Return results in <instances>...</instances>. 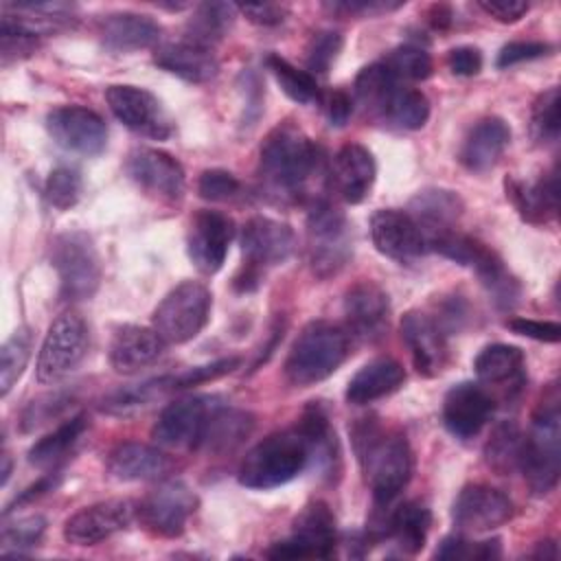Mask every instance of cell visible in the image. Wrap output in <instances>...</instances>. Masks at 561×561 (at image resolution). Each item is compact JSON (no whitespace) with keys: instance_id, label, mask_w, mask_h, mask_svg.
Masks as SVG:
<instances>
[{"instance_id":"9a60e30c","label":"cell","mask_w":561,"mask_h":561,"mask_svg":"<svg viewBox=\"0 0 561 561\" xmlns=\"http://www.w3.org/2000/svg\"><path fill=\"white\" fill-rule=\"evenodd\" d=\"M46 131L64 151L99 156L107 145V125L90 107L59 105L46 114Z\"/></svg>"},{"instance_id":"f1b7e54d","label":"cell","mask_w":561,"mask_h":561,"mask_svg":"<svg viewBox=\"0 0 561 561\" xmlns=\"http://www.w3.org/2000/svg\"><path fill=\"white\" fill-rule=\"evenodd\" d=\"M153 64L186 83H206L219 72V61L213 50L186 39L158 46L153 50Z\"/></svg>"},{"instance_id":"03108f58","label":"cell","mask_w":561,"mask_h":561,"mask_svg":"<svg viewBox=\"0 0 561 561\" xmlns=\"http://www.w3.org/2000/svg\"><path fill=\"white\" fill-rule=\"evenodd\" d=\"M0 473H2V486L9 482V476H11V456L4 451L2 454V469H0Z\"/></svg>"},{"instance_id":"9c48e42d","label":"cell","mask_w":561,"mask_h":561,"mask_svg":"<svg viewBox=\"0 0 561 561\" xmlns=\"http://www.w3.org/2000/svg\"><path fill=\"white\" fill-rule=\"evenodd\" d=\"M210 307L208 287L197 280H184L160 300L151 316V327L167 344H184L202 333L210 318Z\"/></svg>"},{"instance_id":"30bf717a","label":"cell","mask_w":561,"mask_h":561,"mask_svg":"<svg viewBox=\"0 0 561 561\" xmlns=\"http://www.w3.org/2000/svg\"><path fill=\"white\" fill-rule=\"evenodd\" d=\"M337 543L335 515L322 500H311L294 517L291 535L272 543L270 559H329Z\"/></svg>"},{"instance_id":"e0dca14e","label":"cell","mask_w":561,"mask_h":561,"mask_svg":"<svg viewBox=\"0 0 561 561\" xmlns=\"http://www.w3.org/2000/svg\"><path fill=\"white\" fill-rule=\"evenodd\" d=\"M234 237V221L219 210H197L188 226L186 250L193 265L206 274H217L228 256L230 241Z\"/></svg>"},{"instance_id":"8fae6325","label":"cell","mask_w":561,"mask_h":561,"mask_svg":"<svg viewBox=\"0 0 561 561\" xmlns=\"http://www.w3.org/2000/svg\"><path fill=\"white\" fill-rule=\"evenodd\" d=\"M90 346V329L85 320L75 313H61L42 342L35 375L39 383H55L70 375L85 357Z\"/></svg>"},{"instance_id":"7bdbcfd3","label":"cell","mask_w":561,"mask_h":561,"mask_svg":"<svg viewBox=\"0 0 561 561\" xmlns=\"http://www.w3.org/2000/svg\"><path fill=\"white\" fill-rule=\"evenodd\" d=\"M267 68L272 70L276 83L280 85V90L296 103L300 105H309V103H318L322 99L320 85L316 81V77L307 70L296 68L294 64H289L287 59H283L280 55L272 53L265 59Z\"/></svg>"},{"instance_id":"d6a6232c","label":"cell","mask_w":561,"mask_h":561,"mask_svg":"<svg viewBox=\"0 0 561 561\" xmlns=\"http://www.w3.org/2000/svg\"><path fill=\"white\" fill-rule=\"evenodd\" d=\"M462 210L465 204L458 193L449 188H425L414 195L408 213L414 217L427 239L430 234L454 228Z\"/></svg>"},{"instance_id":"cb8c5ba5","label":"cell","mask_w":561,"mask_h":561,"mask_svg":"<svg viewBox=\"0 0 561 561\" xmlns=\"http://www.w3.org/2000/svg\"><path fill=\"white\" fill-rule=\"evenodd\" d=\"M164 346L167 342L153 327L123 324L112 335L107 357L116 373L134 375L158 362L164 353Z\"/></svg>"},{"instance_id":"ee69618b","label":"cell","mask_w":561,"mask_h":561,"mask_svg":"<svg viewBox=\"0 0 561 561\" xmlns=\"http://www.w3.org/2000/svg\"><path fill=\"white\" fill-rule=\"evenodd\" d=\"M430 118V101L421 90L414 88H399L397 94L392 96L383 121L390 127L397 129H405V131H414L421 129Z\"/></svg>"},{"instance_id":"816d5d0a","label":"cell","mask_w":561,"mask_h":561,"mask_svg":"<svg viewBox=\"0 0 561 561\" xmlns=\"http://www.w3.org/2000/svg\"><path fill=\"white\" fill-rule=\"evenodd\" d=\"M344 46V39L337 31L324 28L311 35L309 46H307V72L324 75L337 59L340 50Z\"/></svg>"},{"instance_id":"d590c367","label":"cell","mask_w":561,"mask_h":561,"mask_svg":"<svg viewBox=\"0 0 561 561\" xmlns=\"http://www.w3.org/2000/svg\"><path fill=\"white\" fill-rule=\"evenodd\" d=\"M399 88L401 81L388 70V66L383 61H375L357 72L353 92L355 101L362 105L366 114L383 121V114Z\"/></svg>"},{"instance_id":"5bb4252c","label":"cell","mask_w":561,"mask_h":561,"mask_svg":"<svg viewBox=\"0 0 561 561\" xmlns=\"http://www.w3.org/2000/svg\"><path fill=\"white\" fill-rule=\"evenodd\" d=\"M105 101L112 114L134 134L153 140H167L173 134V123L167 110L162 107L158 96L145 88L127 83L110 85L105 90Z\"/></svg>"},{"instance_id":"ab89813d","label":"cell","mask_w":561,"mask_h":561,"mask_svg":"<svg viewBox=\"0 0 561 561\" xmlns=\"http://www.w3.org/2000/svg\"><path fill=\"white\" fill-rule=\"evenodd\" d=\"M471 270L476 272V276L486 287V291L491 294L493 302L500 309H513L517 305L522 287L517 278L506 270L504 261L491 248H484V252L478 256Z\"/></svg>"},{"instance_id":"8992f818","label":"cell","mask_w":561,"mask_h":561,"mask_svg":"<svg viewBox=\"0 0 561 561\" xmlns=\"http://www.w3.org/2000/svg\"><path fill=\"white\" fill-rule=\"evenodd\" d=\"M243 267L241 274L234 278V287L241 291H250L261 283L265 270L285 263L291 252L296 250V234L294 230L276 221L272 217H250L239 234Z\"/></svg>"},{"instance_id":"44dd1931","label":"cell","mask_w":561,"mask_h":561,"mask_svg":"<svg viewBox=\"0 0 561 561\" xmlns=\"http://www.w3.org/2000/svg\"><path fill=\"white\" fill-rule=\"evenodd\" d=\"M136 515V504L129 500H105L90 504L64 524V539L72 546H96L114 533L127 528Z\"/></svg>"},{"instance_id":"681fc988","label":"cell","mask_w":561,"mask_h":561,"mask_svg":"<svg viewBox=\"0 0 561 561\" xmlns=\"http://www.w3.org/2000/svg\"><path fill=\"white\" fill-rule=\"evenodd\" d=\"M46 530V519L42 515L20 517L13 524L2 528V554H22L28 548H35L42 541Z\"/></svg>"},{"instance_id":"836d02e7","label":"cell","mask_w":561,"mask_h":561,"mask_svg":"<svg viewBox=\"0 0 561 561\" xmlns=\"http://www.w3.org/2000/svg\"><path fill=\"white\" fill-rule=\"evenodd\" d=\"M296 427L302 432L309 445V462H316L324 473H335L340 465V445L335 430L329 423L322 405L311 403L300 414Z\"/></svg>"},{"instance_id":"6125c7cd","label":"cell","mask_w":561,"mask_h":561,"mask_svg":"<svg viewBox=\"0 0 561 561\" xmlns=\"http://www.w3.org/2000/svg\"><path fill=\"white\" fill-rule=\"evenodd\" d=\"M322 107H324V114L329 118L331 125L335 127H342L348 123L351 114H353V99L344 92V90H331L327 92L322 99H320Z\"/></svg>"},{"instance_id":"4fadbf2b","label":"cell","mask_w":561,"mask_h":561,"mask_svg":"<svg viewBox=\"0 0 561 561\" xmlns=\"http://www.w3.org/2000/svg\"><path fill=\"white\" fill-rule=\"evenodd\" d=\"M221 403L219 397L188 394L171 401L162 408L158 421L151 427V436L164 447H191L197 449L206 432L213 410Z\"/></svg>"},{"instance_id":"4316f807","label":"cell","mask_w":561,"mask_h":561,"mask_svg":"<svg viewBox=\"0 0 561 561\" xmlns=\"http://www.w3.org/2000/svg\"><path fill=\"white\" fill-rule=\"evenodd\" d=\"M504 188H506V197L513 202L515 210L524 221L543 226L557 217V210H559L557 169L543 173L537 182L506 178Z\"/></svg>"},{"instance_id":"680465c9","label":"cell","mask_w":561,"mask_h":561,"mask_svg":"<svg viewBox=\"0 0 561 561\" xmlns=\"http://www.w3.org/2000/svg\"><path fill=\"white\" fill-rule=\"evenodd\" d=\"M506 327L513 333L539 340V342H559L561 337V327L557 322H546V320H533V318H511L506 320Z\"/></svg>"},{"instance_id":"1f68e13d","label":"cell","mask_w":561,"mask_h":561,"mask_svg":"<svg viewBox=\"0 0 561 561\" xmlns=\"http://www.w3.org/2000/svg\"><path fill=\"white\" fill-rule=\"evenodd\" d=\"M473 370L480 383L502 388L511 383L513 390H519L526 375H524V351L513 344H489L484 346L476 359Z\"/></svg>"},{"instance_id":"d4e9b609","label":"cell","mask_w":561,"mask_h":561,"mask_svg":"<svg viewBox=\"0 0 561 561\" xmlns=\"http://www.w3.org/2000/svg\"><path fill=\"white\" fill-rule=\"evenodd\" d=\"M375 158L364 145L346 142L335 151L331 162V182L346 204L364 202L375 184Z\"/></svg>"},{"instance_id":"6f0895ef","label":"cell","mask_w":561,"mask_h":561,"mask_svg":"<svg viewBox=\"0 0 561 561\" xmlns=\"http://www.w3.org/2000/svg\"><path fill=\"white\" fill-rule=\"evenodd\" d=\"M329 11L340 15H359V18H373L388 11H397L403 7V2H388V0H351V2H329L324 4Z\"/></svg>"},{"instance_id":"e7e4bbea","label":"cell","mask_w":561,"mask_h":561,"mask_svg":"<svg viewBox=\"0 0 561 561\" xmlns=\"http://www.w3.org/2000/svg\"><path fill=\"white\" fill-rule=\"evenodd\" d=\"M533 559H557L559 557V548H557V541L554 539H546V541H539L537 548L530 552Z\"/></svg>"},{"instance_id":"5b68a950","label":"cell","mask_w":561,"mask_h":561,"mask_svg":"<svg viewBox=\"0 0 561 561\" xmlns=\"http://www.w3.org/2000/svg\"><path fill=\"white\" fill-rule=\"evenodd\" d=\"M309 465V445L294 425L259 440L239 465V484L248 489H276L291 482Z\"/></svg>"},{"instance_id":"7402d4cb","label":"cell","mask_w":561,"mask_h":561,"mask_svg":"<svg viewBox=\"0 0 561 561\" xmlns=\"http://www.w3.org/2000/svg\"><path fill=\"white\" fill-rule=\"evenodd\" d=\"M401 340L410 351L412 364L423 377H438L447 366L449 351L440 324L423 311H408L401 318Z\"/></svg>"},{"instance_id":"6da1fadb","label":"cell","mask_w":561,"mask_h":561,"mask_svg":"<svg viewBox=\"0 0 561 561\" xmlns=\"http://www.w3.org/2000/svg\"><path fill=\"white\" fill-rule=\"evenodd\" d=\"M353 447L375 504H390L408 486L414 471L408 438L386 430L377 416H364L353 425Z\"/></svg>"},{"instance_id":"11a10c76","label":"cell","mask_w":561,"mask_h":561,"mask_svg":"<svg viewBox=\"0 0 561 561\" xmlns=\"http://www.w3.org/2000/svg\"><path fill=\"white\" fill-rule=\"evenodd\" d=\"M197 193L208 202H228L241 193V182L224 169H206L197 180Z\"/></svg>"},{"instance_id":"f907efd6","label":"cell","mask_w":561,"mask_h":561,"mask_svg":"<svg viewBox=\"0 0 561 561\" xmlns=\"http://www.w3.org/2000/svg\"><path fill=\"white\" fill-rule=\"evenodd\" d=\"M500 554H502L500 539L469 541L460 535L445 537L434 552L436 559H497Z\"/></svg>"},{"instance_id":"2e32d148","label":"cell","mask_w":561,"mask_h":561,"mask_svg":"<svg viewBox=\"0 0 561 561\" xmlns=\"http://www.w3.org/2000/svg\"><path fill=\"white\" fill-rule=\"evenodd\" d=\"M125 171L138 184V188L160 202H178L184 195V169L171 153L162 149L138 147L129 151Z\"/></svg>"},{"instance_id":"8d00e7d4","label":"cell","mask_w":561,"mask_h":561,"mask_svg":"<svg viewBox=\"0 0 561 561\" xmlns=\"http://www.w3.org/2000/svg\"><path fill=\"white\" fill-rule=\"evenodd\" d=\"M252 427H254V416L250 412L226 408L224 403H219L208 419L199 447L213 454L232 451L243 438L250 436Z\"/></svg>"},{"instance_id":"f35d334b","label":"cell","mask_w":561,"mask_h":561,"mask_svg":"<svg viewBox=\"0 0 561 561\" xmlns=\"http://www.w3.org/2000/svg\"><path fill=\"white\" fill-rule=\"evenodd\" d=\"M237 4L230 2H204L193 11V18L186 22V42L210 48L221 42L232 28L237 18Z\"/></svg>"},{"instance_id":"83f0119b","label":"cell","mask_w":561,"mask_h":561,"mask_svg":"<svg viewBox=\"0 0 561 561\" xmlns=\"http://www.w3.org/2000/svg\"><path fill=\"white\" fill-rule=\"evenodd\" d=\"M162 26L142 13H110L99 24L101 44L112 53H134L158 44Z\"/></svg>"},{"instance_id":"603a6c76","label":"cell","mask_w":561,"mask_h":561,"mask_svg":"<svg viewBox=\"0 0 561 561\" xmlns=\"http://www.w3.org/2000/svg\"><path fill=\"white\" fill-rule=\"evenodd\" d=\"M344 316L348 329L362 340H377L390 320L388 294L373 280H359L344 294Z\"/></svg>"},{"instance_id":"be15d7a7","label":"cell","mask_w":561,"mask_h":561,"mask_svg":"<svg viewBox=\"0 0 561 561\" xmlns=\"http://www.w3.org/2000/svg\"><path fill=\"white\" fill-rule=\"evenodd\" d=\"M252 24L259 26H276L285 20L287 9L283 4H272V2H263V4H241L237 7Z\"/></svg>"},{"instance_id":"c3c4849f","label":"cell","mask_w":561,"mask_h":561,"mask_svg":"<svg viewBox=\"0 0 561 561\" xmlns=\"http://www.w3.org/2000/svg\"><path fill=\"white\" fill-rule=\"evenodd\" d=\"M83 191V182L77 169L72 167H57L48 173L46 184H44V195L50 206L59 210L72 208Z\"/></svg>"},{"instance_id":"484cf974","label":"cell","mask_w":561,"mask_h":561,"mask_svg":"<svg viewBox=\"0 0 561 561\" xmlns=\"http://www.w3.org/2000/svg\"><path fill=\"white\" fill-rule=\"evenodd\" d=\"M511 142V127L500 116L480 118L462 140L458 160L471 173L493 169Z\"/></svg>"},{"instance_id":"60d3db41","label":"cell","mask_w":561,"mask_h":561,"mask_svg":"<svg viewBox=\"0 0 561 561\" xmlns=\"http://www.w3.org/2000/svg\"><path fill=\"white\" fill-rule=\"evenodd\" d=\"M167 392H173L171 375L145 379L140 383H134V386L112 392L107 399H103L101 410L107 414H114V416H127V414H134L142 408L151 405L156 399H160Z\"/></svg>"},{"instance_id":"9f6ffc18","label":"cell","mask_w":561,"mask_h":561,"mask_svg":"<svg viewBox=\"0 0 561 561\" xmlns=\"http://www.w3.org/2000/svg\"><path fill=\"white\" fill-rule=\"evenodd\" d=\"M552 53V46L546 42H508L500 48L495 66L497 68H511L524 61H533L539 57H546Z\"/></svg>"},{"instance_id":"91938a15","label":"cell","mask_w":561,"mask_h":561,"mask_svg":"<svg viewBox=\"0 0 561 561\" xmlns=\"http://www.w3.org/2000/svg\"><path fill=\"white\" fill-rule=\"evenodd\" d=\"M447 68L456 77H473L482 70V53L476 46H456L447 53Z\"/></svg>"},{"instance_id":"f546056e","label":"cell","mask_w":561,"mask_h":561,"mask_svg":"<svg viewBox=\"0 0 561 561\" xmlns=\"http://www.w3.org/2000/svg\"><path fill=\"white\" fill-rule=\"evenodd\" d=\"M171 469V460L158 447L127 440L116 445L107 456V473L121 482L158 480Z\"/></svg>"},{"instance_id":"7c38bea8","label":"cell","mask_w":561,"mask_h":561,"mask_svg":"<svg viewBox=\"0 0 561 561\" xmlns=\"http://www.w3.org/2000/svg\"><path fill=\"white\" fill-rule=\"evenodd\" d=\"M197 511V495L182 480H167L151 489L140 504L136 515L140 524L158 537H178L184 533L186 522Z\"/></svg>"},{"instance_id":"ac0fdd59","label":"cell","mask_w":561,"mask_h":561,"mask_svg":"<svg viewBox=\"0 0 561 561\" xmlns=\"http://www.w3.org/2000/svg\"><path fill=\"white\" fill-rule=\"evenodd\" d=\"M370 239L379 254L399 263H412L427 252L421 226L399 208H381L370 217Z\"/></svg>"},{"instance_id":"74e56055","label":"cell","mask_w":561,"mask_h":561,"mask_svg":"<svg viewBox=\"0 0 561 561\" xmlns=\"http://www.w3.org/2000/svg\"><path fill=\"white\" fill-rule=\"evenodd\" d=\"M85 427H88L85 414L70 416L68 421L57 425L53 432H48L46 436L33 443V447L28 449V462L37 469L55 471L57 465L66 460L68 451H72V447L77 445Z\"/></svg>"},{"instance_id":"ba28073f","label":"cell","mask_w":561,"mask_h":561,"mask_svg":"<svg viewBox=\"0 0 561 561\" xmlns=\"http://www.w3.org/2000/svg\"><path fill=\"white\" fill-rule=\"evenodd\" d=\"M50 261L59 276L64 300H90L101 285V256L94 241L81 232H61L50 243Z\"/></svg>"},{"instance_id":"b9f144b4","label":"cell","mask_w":561,"mask_h":561,"mask_svg":"<svg viewBox=\"0 0 561 561\" xmlns=\"http://www.w3.org/2000/svg\"><path fill=\"white\" fill-rule=\"evenodd\" d=\"M524 434L515 421H502L493 427L486 445L484 460L497 476H508L519 467Z\"/></svg>"},{"instance_id":"7a4b0ae2","label":"cell","mask_w":561,"mask_h":561,"mask_svg":"<svg viewBox=\"0 0 561 561\" xmlns=\"http://www.w3.org/2000/svg\"><path fill=\"white\" fill-rule=\"evenodd\" d=\"M320 162V147L296 123L283 121L261 142L259 175L270 193L300 197Z\"/></svg>"},{"instance_id":"e575fe53","label":"cell","mask_w":561,"mask_h":561,"mask_svg":"<svg viewBox=\"0 0 561 561\" xmlns=\"http://www.w3.org/2000/svg\"><path fill=\"white\" fill-rule=\"evenodd\" d=\"M430 526H432L430 508L419 500H410V502L399 504L388 515L386 535L397 541L401 552L416 554L425 548Z\"/></svg>"},{"instance_id":"f6af8a7d","label":"cell","mask_w":561,"mask_h":561,"mask_svg":"<svg viewBox=\"0 0 561 561\" xmlns=\"http://www.w3.org/2000/svg\"><path fill=\"white\" fill-rule=\"evenodd\" d=\"M33 351V333L28 327H18L0 348V394L7 397L9 390L22 377Z\"/></svg>"},{"instance_id":"7dc6e473","label":"cell","mask_w":561,"mask_h":561,"mask_svg":"<svg viewBox=\"0 0 561 561\" xmlns=\"http://www.w3.org/2000/svg\"><path fill=\"white\" fill-rule=\"evenodd\" d=\"M383 64L399 81H423L434 70L430 53L416 44H401L392 48L383 57Z\"/></svg>"},{"instance_id":"db71d44e","label":"cell","mask_w":561,"mask_h":561,"mask_svg":"<svg viewBox=\"0 0 561 561\" xmlns=\"http://www.w3.org/2000/svg\"><path fill=\"white\" fill-rule=\"evenodd\" d=\"M241 366V357L237 355H230V357H221L217 362H210V364H202V366H193V368H186L178 375H171V383H173V390H184V388H193V386H199V383H206V381H213V379H219L232 370H237Z\"/></svg>"},{"instance_id":"94428289","label":"cell","mask_w":561,"mask_h":561,"mask_svg":"<svg viewBox=\"0 0 561 561\" xmlns=\"http://www.w3.org/2000/svg\"><path fill=\"white\" fill-rule=\"evenodd\" d=\"M476 4L486 15L495 18L497 22H504V24H513V22L522 20L530 9V4L524 0H478Z\"/></svg>"},{"instance_id":"4dcf8cb0","label":"cell","mask_w":561,"mask_h":561,"mask_svg":"<svg viewBox=\"0 0 561 561\" xmlns=\"http://www.w3.org/2000/svg\"><path fill=\"white\" fill-rule=\"evenodd\" d=\"M405 381L403 366L392 357H375L366 362L346 386V401L366 405L397 392Z\"/></svg>"},{"instance_id":"52a82bcc","label":"cell","mask_w":561,"mask_h":561,"mask_svg":"<svg viewBox=\"0 0 561 561\" xmlns=\"http://www.w3.org/2000/svg\"><path fill=\"white\" fill-rule=\"evenodd\" d=\"M307 256L318 278L337 274L353 254V234L346 215L327 199H316L307 213Z\"/></svg>"},{"instance_id":"bcb514c9","label":"cell","mask_w":561,"mask_h":561,"mask_svg":"<svg viewBox=\"0 0 561 561\" xmlns=\"http://www.w3.org/2000/svg\"><path fill=\"white\" fill-rule=\"evenodd\" d=\"M561 94L559 88L552 85L541 92L530 107V136L537 145H552L559 138L561 116H559Z\"/></svg>"},{"instance_id":"d6986e66","label":"cell","mask_w":561,"mask_h":561,"mask_svg":"<svg viewBox=\"0 0 561 561\" xmlns=\"http://www.w3.org/2000/svg\"><path fill=\"white\" fill-rule=\"evenodd\" d=\"M513 502L506 493L489 484H467L454 500L451 519L458 528L471 533H486L513 517Z\"/></svg>"},{"instance_id":"3957f363","label":"cell","mask_w":561,"mask_h":561,"mask_svg":"<svg viewBox=\"0 0 561 561\" xmlns=\"http://www.w3.org/2000/svg\"><path fill=\"white\" fill-rule=\"evenodd\" d=\"M348 353L351 337L344 327L329 320H313L294 340L285 359V377L298 388L320 383L344 364Z\"/></svg>"},{"instance_id":"277c9868","label":"cell","mask_w":561,"mask_h":561,"mask_svg":"<svg viewBox=\"0 0 561 561\" xmlns=\"http://www.w3.org/2000/svg\"><path fill=\"white\" fill-rule=\"evenodd\" d=\"M528 489L535 495L550 493L561 473V412L557 388L546 394L530 421V430L522 440L519 467Z\"/></svg>"},{"instance_id":"ffe728a7","label":"cell","mask_w":561,"mask_h":561,"mask_svg":"<svg viewBox=\"0 0 561 561\" xmlns=\"http://www.w3.org/2000/svg\"><path fill=\"white\" fill-rule=\"evenodd\" d=\"M495 410L491 392L476 381L451 386L443 399V423L458 440H469L480 434Z\"/></svg>"},{"instance_id":"f5cc1de1","label":"cell","mask_w":561,"mask_h":561,"mask_svg":"<svg viewBox=\"0 0 561 561\" xmlns=\"http://www.w3.org/2000/svg\"><path fill=\"white\" fill-rule=\"evenodd\" d=\"M70 401H72V394H68V392H50V394L33 399L20 416L22 432H33L39 425L53 421L55 416H59L68 408Z\"/></svg>"}]
</instances>
